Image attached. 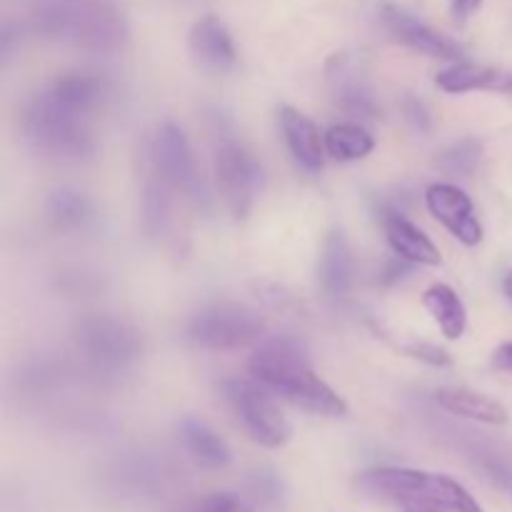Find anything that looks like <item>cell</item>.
Returning <instances> with one entry per match:
<instances>
[{"label":"cell","mask_w":512,"mask_h":512,"mask_svg":"<svg viewBox=\"0 0 512 512\" xmlns=\"http://www.w3.org/2000/svg\"><path fill=\"white\" fill-rule=\"evenodd\" d=\"M250 375L275 398L323 418L348 415V403L315 373L308 348L298 338L263 340L248 363Z\"/></svg>","instance_id":"cell-1"},{"label":"cell","mask_w":512,"mask_h":512,"mask_svg":"<svg viewBox=\"0 0 512 512\" xmlns=\"http://www.w3.org/2000/svg\"><path fill=\"white\" fill-rule=\"evenodd\" d=\"M33 25L43 38L95 55H113L128 45L125 15L108 0H35Z\"/></svg>","instance_id":"cell-2"},{"label":"cell","mask_w":512,"mask_h":512,"mask_svg":"<svg viewBox=\"0 0 512 512\" xmlns=\"http://www.w3.org/2000/svg\"><path fill=\"white\" fill-rule=\"evenodd\" d=\"M88 120L90 118H83L55 103L43 88L25 103L20 128H23L25 140L38 153L65 160V163H80V160L93 158L95 153V138L90 133Z\"/></svg>","instance_id":"cell-3"},{"label":"cell","mask_w":512,"mask_h":512,"mask_svg":"<svg viewBox=\"0 0 512 512\" xmlns=\"http://www.w3.org/2000/svg\"><path fill=\"white\" fill-rule=\"evenodd\" d=\"M360 490L375 498L403 503H430L450 512H483L478 500L458 480L443 473L413 468H373L358 478Z\"/></svg>","instance_id":"cell-4"},{"label":"cell","mask_w":512,"mask_h":512,"mask_svg":"<svg viewBox=\"0 0 512 512\" xmlns=\"http://www.w3.org/2000/svg\"><path fill=\"white\" fill-rule=\"evenodd\" d=\"M73 343L85 368L95 375H120L143 353V335L125 318L90 313L75 323Z\"/></svg>","instance_id":"cell-5"},{"label":"cell","mask_w":512,"mask_h":512,"mask_svg":"<svg viewBox=\"0 0 512 512\" xmlns=\"http://www.w3.org/2000/svg\"><path fill=\"white\" fill-rule=\"evenodd\" d=\"M220 393H223L228 408L233 410L238 425L248 433L253 443L268 450L283 448L288 443L293 428H290L280 405L275 403V395L268 388H263L258 380H223Z\"/></svg>","instance_id":"cell-6"},{"label":"cell","mask_w":512,"mask_h":512,"mask_svg":"<svg viewBox=\"0 0 512 512\" xmlns=\"http://www.w3.org/2000/svg\"><path fill=\"white\" fill-rule=\"evenodd\" d=\"M150 158H153L155 175L163 180L168 188L183 193L195 208L208 210L210 195L208 183H205L203 173H200L198 158L193 153L188 135L180 125L163 123L153 135V145H150Z\"/></svg>","instance_id":"cell-7"},{"label":"cell","mask_w":512,"mask_h":512,"mask_svg":"<svg viewBox=\"0 0 512 512\" xmlns=\"http://www.w3.org/2000/svg\"><path fill=\"white\" fill-rule=\"evenodd\" d=\"M188 335L200 348L240 350L263 340L265 320L248 305L210 303L193 315Z\"/></svg>","instance_id":"cell-8"},{"label":"cell","mask_w":512,"mask_h":512,"mask_svg":"<svg viewBox=\"0 0 512 512\" xmlns=\"http://www.w3.org/2000/svg\"><path fill=\"white\" fill-rule=\"evenodd\" d=\"M215 183L230 215L245 220L263 188V168L245 145L228 140L215 153Z\"/></svg>","instance_id":"cell-9"},{"label":"cell","mask_w":512,"mask_h":512,"mask_svg":"<svg viewBox=\"0 0 512 512\" xmlns=\"http://www.w3.org/2000/svg\"><path fill=\"white\" fill-rule=\"evenodd\" d=\"M380 18H383V25L388 28V33L393 35L398 43L408 45L410 50L415 53L430 55V58H440V60H463L465 48L453 40L450 35L440 33V30L430 28L428 23L415 18L413 13H408L405 8L395 3H383L380 8Z\"/></svg>","instance_id":"cell-10"},{"label":"cell","mask_w":512,"mask_h":512,"mask_svg":"<svg viewBox=\"0 0 512 512\" xmlns=\"http://www.w3.org/2000/svg\"><path fill=\"white\" fill-rule=\"evenodd\" d=\"M328 88L333 103L350 118L373 120L378 118V100L375 90L365 75L363 65L348 53H338L328 63Z\"/></svg>","instance_id":"cell-11"},{"label":"cell","mask_w":512,"mask_h":512,"mask_svg":"<svg viewBox=\"0 0 512 512\" xmlns=\"http://www.w3.org/2000/svg\"><path fill=\"white\" fill-rule=\"evenodd\" d=\"M425 205L438 223L468 248L483 243L485 228L475 215V205L463 188L453 183H433L425 190Z\"/></svg>","instance_id":"cell-12"},{"label":"cell","mask_w":512,"mask_h":512,"mask_svg":"<svg viewBox=\"0 0 512 512\" xmlns=\"http://www.w3.org/2000/svg\"><path fill=\"white\" fill-rule=\"evenodd\" d=\"M278 125L295 163L308 173H320L328 153H325V135H320L318 125L293 105H280Z\"/></svg>","instance_id":"cell-13"},{"label":"cell","mask_w":512,"mask_h":512,"mask_svg":"<svg viewBox=\"0 0 512 512\" xmlns=\"http://www.w3.org/2000/svg\"><path fill=\"white\" fill-rule=\"evenodd\" d=\"M355 280V258L343 228H333L323 240L318 260V285L328 300L348 298Z\"/></svg>","instance_id":"cell-14"},{"label":"cell","mask_w":512,"mask_h":512,"mask_svg":"<svg viewBox=\"0 0 512 512\" xmlns=\"http://www.w3.org/2000/svg\"><path fill=\"white\" fill-rule=\"evenodd\" d=\"M50 98L73 113L90 118L98 108H103L110 98V83L105 75L88 73V70H75V73H63L45 85Z\"/></svg>","instance_id":"cell-15"},{"label":"cell","mask_w":512,"mask_h":512,"mask_svg":"<svg viewBox=\"0 0 512 512\" xmlns=\"http://www.w3.org/2000/svg\"><path fill=\"white\" fill-rule=\"evenodd\" d=\"M445 438H450L455 443V448L460 453L468 455L473 460V465L478 470H483L488 478L505 483L512 478V448L498 440H490L488 435L475 433V430L458 428V425H450L443 428Z\"/></svg>","instance_id":"cell-16"},{"label":"cell","mask_w":512,"mask_h":512,"mask_svg":"<svg viewBox=\"0 0 512 512\" xmlns=\"http://www.w3.org/2000/svg\"><path fill=\"white\" fill-rule=\"evenodd\" d=\"M190 53L195 55L203 68L223 73L230 70L238 60V50H235L233 35H230L228 25L215 15H205L190 30Z\"/></svg>","instance_id":"cell-17"},{"label":"cell","mask_w":512,"mask_h":512,"mask_svg":"<svg viewBox=\"0 0 512 512\" xmlns=\"http://www.w3.org/2000/svg\"><path fill=\"white\" fill-rule=\"evenodd\" d=\"M383 230L395 258H403L413 265H428V268L443 263L438 245L398 210H388L383 215Z\"/></svg>","instance_id":"cell-18"},{"label":"cell","mask_w":512,"mask_h":512,"mask_svg":"<svg viewBox=\"0 0 512 512\" xmlns=\"http://www.w3.org/2000/svg\"><path fill=\"white\" fill-rule=\"evenodd\" d=\"M443 93L463 95L473 90H495V93H512V73L493 68V65H478L470 60H458L450 68L440 70L435 78Z\"/></svg>","instance_id":"cell-19"},{"label":"cell","mask_w":512,"mask_h":512,"mask_svg":"<svg viewBox=\"0 0 512 512\" xmlns=\"http://www.w3.org/2000/svg\"><path fill=\"white\" fill-rule=\"evenodd\" d=\"M435 403L445 413L470 420V423L493 425V428L510 423V413L503 403H498V400L485 393H475L470 388H440L435 393Z\"/></svg>","instance_id":"cell-20"},{"label":"cell","mask_w":512,"mask_h":512,"mask_svg":"<svg viewBox=\"0 0 512 512\" xmlns=\"http://www.w3.org/2000/svg\"><path fill=\"white\" fill-rule=\"evenodd\" d=\"M178 438L183 443L185 453L200 463L203 468L220 470L233 463V450L230 445L210 428L205 420L185 418L178 423Z\"/></svg>","instance_id":"cell-21"},{"label":"cell","mask_w":512,"mask_h":512,"mask_svg":"<svg viewBox=\"0 0 512 512\" xmlns=\"http://www.w3.org/2000/svg\"><path fill=\"white\" fill-rule=\"evenodd\" d=\"M43 213L50 228L58 233H78V230L88 228L90 220L95 218V205L83 190L63 185L45 198Z\"/></svg>","instance_id":"cell-22"},{"label":"cell","mask_w":512,"mask_h":512,"mask_svg":"<svg viewBox=\"0 0 512 512\" xmlns=\"http://www.w3.org/2000/svg\"><path fill=\"white\" fill-rule=\"evenodd\" d=\"M423 305L448 340H460L468 333V308L455 288L445 283L430 285L423 293Z\"/></svg>","instance_id":"cell-23"},{"label":"cell","mask_w":512,"mask_h":512,"mask_svg":"<svg viewBox=\"0 0 512 512\" xmlns=\"http://www.w3.org/2000/svg\"><path fill=\"white\" fill-rule=\"evenodd\" d=\"M375 150V138L360 123H338L325 130V153L338 163L365 160Z\"/></svg>","instance_id":"cell-24"},{"label":"cell","mask_w":512,"mask_h":512,"mask_svg":"<svg viewBox=\"0 0 512 512\" xmlns=\"http://www.w3.org/2000/svg\"><path fill=\"white\" fill-rule=\"evenodd\" d=\"M480 158H483V143L478 138H463L458 143L448 145L443 153L438 155L435 165H438L443 173L453 175V178H468L478 170Z\"/></svg>","instance_id":"cell-25"},{"label":"cell","mask_w":512,"mask_h":512,"mask_svg":"<svg viewBox=\"0 0 512 512\" xmlns=\"http://www.w3.org/2000/svg\"><path fill=\"white\" fill-rule=\"evenodd\" d=\"M170 223V198L168 185L158 178V183L145 185L143 193V225L150 235H163Z\"/></svg>","instance_id":"cell-26"},{"label":"cell","mask_w":512,"mask_h":512,"mask_svg":"<svg viewBox=\"0 0 512 512\" xmlns=\"http://www.w3.org/2000/svg\"><path fill=\"white\" fill-rule=\"evenodd\" d=\"M185 512H255V508L235 493H210L195 500Z\"/></svg>","instance_id":"cell-27"},{"label":"cell","mask_w":512,"mask_h":512,"mask_svg":"<svg viewBox=\"0 0 512 512\" xmlns=\"http://www.w3.org/2000/svg\"><path fill=\"white\" fill-rule=\"evenodd\" d=\"M400 110H403L405 123H408L415 133L428 135L430 130H433V118H430L428 105H425L418 95H405L403 103H400Z\"/></svg>","instance_id":"cell-28"},{"label":"cell","mask_w":512,"mask_h":512,"mask_svg":"<svg viewBox=\"0 0 512 512\" xmlns=\"http://www.w3.org/2000/svg\"><path fill=\"white\" fill-rule=\"evenodd\" d=\"M253 493L260 500H265V503H280L283 500V483H280V478L275 473L260 470V473L253 475Z\"/></svg>","instance_id":"cell-29"},{"label":"cell","mask_w":512,"mask_h":512,"mask_svg":"<svg viewBox=\"0 0 512 512\" xmlns=\"http://www.w3.org/2000/svg\"><path fill=\"white\" fill-rule=\"evenodd\" d=\"M405 353H408L410 358L423 360V363L428 365H435V368H448V365H453V358H450L443 348H438V345L415 343V345H408Z\"/></svg>","instance_id":"cell-30"},{"label":"cell","mask_w":512,"mask_h":512,"mask_svg":"<svg viewBox=\"0 0 512 512\" xmlns=\"http://www.w3.org/2000/svg\"><path fill=\"white\" fill-rule=\"evenodd\" d=\"M410 265L413 263H408V260H403V258L393 260V263L385 265V270L380 273L378 283L380 285H398L400 280H405L410 275Z\"/></svg>","instance_id":"cell-31"},{"label":"cell","mask_w":512,"mask_h":512,"mask_svg":"<svg viewBox=\"0 0 512 512\" xmlns=\"http://www.w3.org/2000/svg\"><path fill=\"white\" fill-rule=\"evenodd\" d=\"M483 5V0H450V13L458 23H465L470 15H475Z\"/></svg>","instance_id":"cell-32"},{"label":"cell","mask_w":512,"mask_h":512,"mask_svg":"<svg viewBox=\"0 0 512 512\" xmlns=\"http://www.w3.org/2000/svg\"><path fill=\"white\" fill-rule=\"evenodd\" d=\"M493 365L505 373H512V343H503L493 353Z\"/></svg>","instance_id":"cell-33"},{"label":"cell","mask_w":512,"mask_h":512,"mask_svg":"<svg viewBox=\"0 0 512 512\" xmlns=\"http://www.w3.org/2000/svg\"><path fill=\"white\" fill-rule=\"evenodd\" d=\"M403 512H450L445 508H438V505H430V503H403L398 505Z\"/></svg>","instance_id":"cell-34"},{"label":"cell","mask_w":512,"mask_h":512,"mask_svg":"<svg viewBox=\"0 0 512 512\" xmlns=\"http://www.w3.org/2000/svg\"><path fill=\"white\" fill-rule=\"evenodd\" d=\"M503 293H505V298L512 303V268L505 273V278H503Z\"/></svg>","instance_id":"cell-35"}]
</instances>
